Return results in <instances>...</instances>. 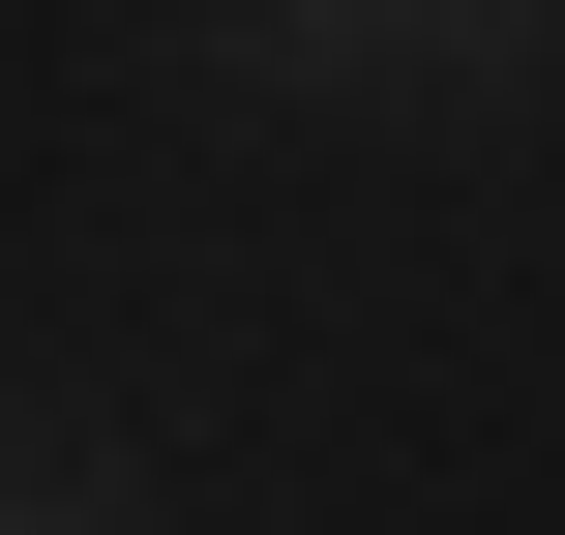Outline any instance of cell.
Segmentation results:
<instances>
[{
  "label": "cell",
  "instance_id": "obj_1",
  "mask_svg": "<svg viewBox=\"0 0 565 535\" xmlns=\"http://www.w3.org/2000/svg\"><path fill=\"white\" fill-rule=\"evenodd\" d=\"M238 89H298V119H387V89H447V0H179Z\"/></svg>",
  "mask_w": 565,
  "mask_h": 535
},
{
  "label": "cell",
  "instance_id": "obj_2",
  "mask_svg": "<svg viewBox=\"0 0 565 535\" xmlns=\"http://www.w3.org/2000/svg\"><path fill=\"white\" fill-rule=\"evenodd\" d=\"M0 535H149V447H0Z\"/></svg>",
  "mask_w": 565,
  "mask_h": 535
},
{
  "label": "cell",
  "instance_id": "obj_3",
  "mask_svg": "<svg viewBox=\"0 0 565 535\" xmlns=\"http://www.w3.org/2000/svg\"><path fill=\"white\" fill-rule=\"evenodd\" d=\"M565 60V0H447V89H536Z\"/></svg>",
  "mask_w": 565,
  "mask_h": 535
}]
</instances>
